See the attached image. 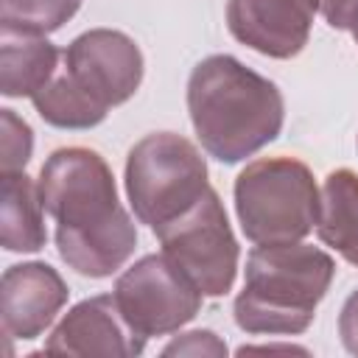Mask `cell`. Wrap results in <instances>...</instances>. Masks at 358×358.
Instances as JSON below:
<instances>
[{
	"instance_id": "6da1fadb",
	"label": "cell",
	"mask_w": 358,
	"mask_h": 358,
	"mask_svg": "<svg viewBox=\"0 0 358 358\" xmlns=\"http://www.w3.org/2000/svg\"><path fill=\"white\" fill-rule=\"evenodd\" d=\"M39 196L56 224L59 257L81 277H112L137 249V227L117 199L106 159L84 145L56 148L39 171Z\"/></svg>"
},
{
	"instance_id": "7a4b0ae2",
	"label": "cell",
	"mask_w": 358,
	"mask_h": 358,
	"mask_svg": "<svg viewBox=\"0 0 358 358\" xmlns=\"http://www.w3.org/2000/svg\"><path fill=\"white\" fill-rule=\"evenodd\" d=\"M187 112L201 148L224 165L277 140L285 101L274 81L227 53L201 59L187 78Z\"/></svg>"
},
{
	"instance_id": "3957f363",
	"label": "cell",
	"mask_w": 358,
	"mask_h": 358,
	"mask_svg": "<svg viewBox=\"0 0 358 358\" xmlns=\"http://www.w3.org/2000/svg\"><path fill=\"white\" fill-rule=\"evenodd\" d=\"M336 277V260L310 243H266L246 257V280L232 316L252 336H299Z\"/></svg>"
},
{
	"instance_id": "277c9868",
	"label": "cell",
	"mask_w": 358,
	"mask_h": 358,
	"mask_svg": "<svg viewBox=\"0 0 358 358\" xmlns=\"http://www.w3.org/2000/svg\"><path fill=\"white\" fill-rule=\"evenodd\" d=\"M322 190L296 157H260L235 179V213L243 235L257 243H296L316 229Z\"/></svg>"
},
{
	"instance_id": "5b68a950",
	"label": "cell",
	"mask_w": 358,
	"mask_h": 358,
	"mask_svg": "<svg viewBox=\"0 0 358 358\" xmlns=\"http://www.w3.org/2000/svg\"><path fill=\"white\" fill-rule=\"evenodd\" d=\"M207 190V162L187 137L154 131L131 145L126 157V196L140 224L159 229L190 210Z\"/></svg>"
},
{
	"instance_id": "8992f818",
	"label": "cell",
	"mask_w": 358,
	"mask_h": 358,
	"mask_svg": "<svg viewBox=\"0 0 358 358\" xmlns=\"http://www.w3.org/2000/svg\"><path fill=\"white\" fill-rule=\"evenodd\" d=\"M162 252L193 280L204 296H224L232 291L238 274V241L232 235L227 210L210 187L179 218L154 229Z\"/></svg>"
},
{
	"instance_id": "52a82bcc",
	"label": "cell",
	"mask_w": 358,
	"mask_h": 358,
	"mask_svg": "<svg viewBox=\"0 0 358 358\" xmlns=\"http://www.w3.org/2000/svg\"><path fill=\"white\" fill-rule=\"evenodd\" d=\"M115 302L123 319L143 338L168 336L201 310L204 294L165 255H145L115 280Z\"/></svg>"
},
{
	"instance_id": "ba28073f",
	"label": "cell",
	"mask_w": 358,
	"mask_h": 358,
	"mask_svg": "<svg viewBox=\"0 0 358 358\" xmlns=\"http://www.w3.org/2000/svg\"><path fill=\"white\" fill-rule=\"evenodd\" d=\"M143 53L137 42L112 28L78 34L64 50L59 73L98 112L126 103L143 84Z\"/></svg>"
},
{
	"instance_id": "9c48e42d",
	"label": "cell",
	"mask_w": 358,
	"mask_h": 358,
	"mask_svg": "<svg viewBox=\"0 0 358 358\" xmlns=\"http://www.w3.org/2000/svg\"><path fill=\"white\" fill-rule=\"evenodd\" d=\"M319 0H227L229 34L271 59H294L310 36Z\"/></svg>"
},
{
	"instance_id": "30bf717a",
	"label": "cell",
	"mask_w": 358,
	"mask_h": 358,
	"mask_svg": "<svg viewBox=\"0 0 358 358\" xmlns=\"http://www.w3.org/2000/svg\"><path fill=\"white\" fill-rule=\"evenodd\" d=\"M48 352L64 355H115L134 358L145 350V338L123 319L115 294H98L73 305L45 338Z\"/></svg>"
},
{
	"instance_id": "8fae6325",
	"label": "cell",
	"mask_w": 358,
	"mask_h": 358,
	"mask_svg": "<svg viewBox=\"0 0 358 358\" xmlns=\"http://www.w3.org/2000/svg\"><path fill=\"white\" fill-rule=\"evenodd\" d=\"M67 296L70 288L53 266L39 260L8 266L0 280L3 333L20 341L39 338L67 305Z\"/></svg>"
},
{
	"instance_id": "7c38bea8",
	"label": "cell",
	"mask_w": 358,
	"mask_h": 358,
	"mask_svg": "<svg viewBox=\"0 0 358 358\" xmlns=\"http://www.w3.org/2000/svg\"><path fill=\"white\" fill-rule=\"evenodd\" d=\"M62 50L42 34L6 31L0 36V92L6 98H34L56 73Z\"/></svg>"
},
{
	"instance_id": "4fadbf2b",
	"label": "cell",
	"mask_w": 358,
	"mask_h": 358,
	"mask_svg": "<svg viewBox=\"0 0 358 358\" xmlns=\"http://www.w3.org/2000/svg\"><path fill=\"white\" fill-rule=\"evenodd\" d=\"M0 241L6 252H39L48 243L39 182L25 171H3Z\"/></svg>"
},
{
	"instance_id": "5bb4252c",
	"label": "cell",
	"mask_w": 358,
	"mask_h": 358,
	"mask_svg": "<svg viewBox=\"0 0 358 358\" xmlns=\"http://www.w3.org/2000/svg\"><path fill=\"white\" fill-rule=\"evenodd\" d=\"M316 235L347 263L358 266V173L336 168L322 185Z\"/></svg>"
},
{
	"instance_id": "9a60e30c",
	"label": "cell",
	"mask_w": 358,
	"mask_h": 358,
	"mask_svg": "<svg viewBox=\"0 0 358 358\" xmlns=\"http://www.w3.org/2000/svg\"><path fill=\"white\" fill-rule=\"evenodd\" d=\"M81 0H0V22L6 31L53 34L76 17Z\"/></svg>"
},
{
	"instance_id": "2e32d148",
	"label": "cell",
	"mask_w": 358,
	"mask_h": 358,
	"mask_svg": "<svg viewBox=\"0 0 358 358\" xmlns=\"http://www.w3.org/2000/svg\"><path fill=\"white\" fill-rule=\"evenodd\" d=\"M0 134H3V171H25L34 151L31 126L14 109H0Z\"/></svg>"
},
{
	"instance_id": "e0dca14e",
	"label": "cell",
	"mask_w": 358,
	"mask_h": 358,
	"mask_svg": "<svg viewBox=\"0 0 358 358\" xmlns=\"http://www.w3.org/2000/svg\"><path fill=\"white\" fill-rule=\"evenodd\" d=\"M162 355H227V344L213 330H190L168 341Z\"/></svg>"
},
{
	"instance_id": "ac0fdd59",
	"label": "cell",
	"mask_w": 358,
	"mask_h": 358,
	"mask_svg": "<svg viewBox=\"0 0 358 358\" xmlns=\"http://www.w3.org/2000/svg\"><path fill=\"white\" fill-rule=\"evenodd\" d=\"M319 11L336 31L358 28V0H319Z\"/></svg>"
},
{
	"instance_id": "d6986e66",
	"label": "cell",
	"mask_w": 358,
	"mask_h": 358,
	"mask_svg": "<svg viewBox=\"0 0 358 358\" xmlns=\"http://www.w3.org/2000/svg\"><path fill=\"white\" fill-rule=\"evenodd\" d=\"M338 336H341V344L347 347V352L358 355V291H352L344 305H341V313H338Z\"/></svg>"
},
{
	"instance_id": "ffe728a7",
	"label": "cell",
	"mask_w": 358,
	"mask_h": 358,
	"mask_svg": "<svg viewBox=\"0 0 358 358\" xmlns=\"http://www.w3.org/2000/svg\"><path fill=\"white\" fill-rule=\"evenodd\" d=\"M352 39H355V42H358V28H352Z\"/></svg>"
}]
</instances>
